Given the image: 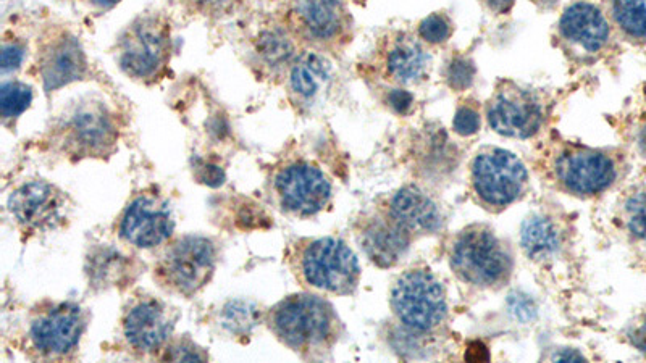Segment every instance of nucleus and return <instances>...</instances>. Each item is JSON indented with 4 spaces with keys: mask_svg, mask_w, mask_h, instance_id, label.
Masks as SVG:
<instances>
[{
    "mask_svg": "<svg viewBox=\"0 0 646 363\" xmlns=\"http://www.w3.org/2000/svg\"><path fill=\"white\" fill-rule=\"evenodd\" d=\"M278 201L285 212L312 217L332 199V183L322 170L309 163H293L275 180Z\"/></svg>",
    "mask_w": 646,
    "mask_h": 363,
    "instance_id": "obj_9",
    "label": "nucleus"
},
{
    "mask_svg": "<svg viewBox=\"0 0 646 363\" xmlns=\"http://www.w3.org/2000/svg\"><path fill=\"white\" fill-rule=\"evenodd\" d=\"M198 178L201 183L215 188V186H220L225 181V172H223L219 165H210V163H207V165H202L199 168Z\"/></svg>",
    "mask_w": 646,
    "mask_h": 363,
    "instance_id": "obj_36",
    "label": "nucleus"
},
{
    "mask_svg": "<svg viewBox=\"0 0 646 363\" xmlns=\"http://www.w3.org/2000/svg\"><path fill=\"white\" fill-rule=\"evenodd\" d=\"M630 338H632V343H634L640 351L646 352V322L637 326Z\"/></svg>",
    "mask_w": 646,
    "mask_h": 363,
    "instance_id": "obj_38",
    "label": "nucleus"
},
{
    "mask_svg": "<svg viewBox=\"0 0 646 363\" xmlns=\"http://www.w3.org/2000/svg\"><path fill=\"white\" fill-rule=\"evenodd\" d=\"M299 275L311 288L349 296L356 291L361 267L353 249L335 238L307 242L298 255Z\"/></svg>",
    "mask_w": 646,
    "mask_h": 363,
    "instance_id": "obj_6",
    "label": "nucleus"
},
{
    "mask_svg": "<svg viewBox=\"0 0 646 363\" xmlns=\"http://www.w3.org/2000/svg\"><path fill=\"white\" fill-rule=\"evenodd\" d=\"M388 104H390L391 109L395 110L399 115H406V113L412 109L414 97H412L411 92L404 91V89H393V91L388 94Z\"/></svg>",
    "mask_w": 646,
    "mask_h": 363,
    "instance_id": "obj_35",
    "label": "nucleus"
},
{
    "mask_svg": "<svg viewBox=\"0 0 646 363\" xmlns=\"http://www.w3.org/2000/svg\"><path fill=\"white\" fill-rule=\"evenodd\" d=\"M409 231L395 222L388 213L372 217L362 225L359 242L365 254L380 268L395 267L414 241Z\"/></svg>",
    "mask_w": 646,
    "mask_h": 363,
    "instance_id": "obj_16",
    "label": "nucleus"
},
{
    "mask_svg": "<svg viewBox=\"0 0 646 363\" xmlns=\"http://www.w3.org/2000/svg\"><path fill=\"white\" fill-rule=\"evenodd\" d=\"M117 141V126L104 105L88 102L65 120V142L80 155H102Z\"/></svg>",
    "mask_w": 646,
    "mask_h": 363,
    "instance_id": "obj_13",
    "label": "nucleus"
},
{
    "mask_svg": "<svg viewBox=\"0 0 646 363\" xmlns=\"http://www.w3.org/2000/svg\"><path fill=\"white\" fill-rule=\"evenodd\" d=\"M173 318L167 307L154 299L136 302L123 318V334L131 349L141 354L159 351L172 336Z\"/></svg>",
    "mask_w": 646,
    "mask_h": 363,
    "instance_id": "obj_15",
    "label": "nucleus"
},
{
    "mask_svg": "<svg viewBox=\"0 0 646 363\" xmlns=\"http://www.w3.org/2000/svg\"><path fill=\"white\" fill-rule=\"evenodd\" d=\"M269 326L286 347L303 355L332 349L340 336V318L330 302L314 294H294L273 307Z\"/></svg>",
    "mask_w": 646,
    "mask_h": 363,
    "instance_id": "obj_1",
    "label": "nucleus"
},
{
    "mask_svg": "<svg viewBox=\"0 0 646 363\" xmlns=\"http://www.w3.org/2000/svg\"><path fill=\"white\" fill-rule=\"evenodd\" d=\"M614 23L632 39H646V0H611Z\"/></svg>",
    "mask_w": 646,
    "mask_h": 363,
    "instance_id": "obj_26",
    "label": "nucleus"
},
{
    "mask_svg": "<svg viewBox=\"0 0 646 363\" xmlns=\"http://www.w3.org/2000/svg\"><path fill=\"white\" fill-rule=\"evenodd\" d=\"M332 78V67L317 54H306L291 68V89L304 101L319 96Z\"/></svg>",
    "mask_w": 646,
    "mask_h": 363,
    "instance_id": "obj_23",
    "label": "nucleus"
},
{
    "mask_svg": "<svg viewBox=\"0 0 646 363\" xmlns=\"http://www.w3.org/2000/svg\"><path fill=\"white\" fill-rule=\"evenodd\" d=\"M33 102L30 86L17 81L5 83L0 89V112L4 118H15L25 112Z\"/></svg>",
    "mask_w": 646,
    "mask_h": 363,
    "instance_id": "obj_28",
    "label": "nucleus"
},
{
    "mask_svg": "<svg viewBox=\"0 0 646 363\" xmlns=\"http://www.w3.org/2000/svg\"><path fill=\"white\" fill-rule=\"evenodd\" d=\"M257 51L262 55L265 62L272 67H282L294 57L293 42L283 33L269 31L264 33L257 42Z\"/></svg>",
    "mask_w": 646,
    "mask_h": 363,
    "instance_id": "obj_27",
    "label": "nucleus"
},
{
    "mask_svg": "<svg viewBox=\"0 0 646 363\" xmlns=\"http://www.w3.org/2000/svg\"><path fill=\"white\" fill-rule=\"evenodd\" d=\"M386 213L414 238L437 234L443 226L440 207L432 197L414 186H406L395 192V196L391 197L390 204L386 207Z\"/></svg>",
    "mask_w": 646,
    "mask_h": 363,
    "instance_id": "obj_17",
    "label": "nucleus"
},
{
    "mask_svg": "<svg viewBox=\"0 0 646 363\" xmlns=\"http://www.w3.org/2000/svg\"><path fill=\"white\" fill-rule=\"evenodd\" d=\"M168 38L164 26L154 20H141L131 26L122 41L120 67L136 80L154 78L164 67Z\"/></svg>",
    "mask_w": 646,
    "mask_h": 363,
    "instance_id": "obj_11",
    "label": "nucleus"
},
{
    "mask_svg": "<svg viewBox=\"0 0 646 363\" xmlns=\"http://www.w3.org/2000/svg\"><path fill=\"white\" fill-rule=\"evenodd\" d=\"M432 67V57L417 39L399 34L386 49L385 70L395 83L409 86L425 80Z\"/></svg>",
    "mask_w": 646,
    "mask_h": 363,
    "instance_id": "obj_20",
    "label": "nucleus"
},
{
    "mask_svg": "<svg viewBox=\"0 0 646 363\" xmlns=\"http://www.w3.org/2000/svg\"><path fill=\"white\" fill-rule=\"evenodd\" d=\"M487 118L491 130L501 136L530 139L545 126L546 104L537 92L504 81L488 101Z\"/></svg>",
    "mask_w": 646,
    "mask_h": 363,
    "instance_id": "obj_7",
    "label": "nucleus"
},
{
    "mask_svg": "<svg viewBox=\"0 0 646 363\" xmlns=\"http://www.w3.org/2000/svg\"><path fill=\"white\" fill-rule=\"evenodd\" d=\"M84 328L83 310L75 304H60L31 323L30 343L42 357H65L80 344Z\"/></svg>",
    "mask_w": 646,
    "mask_h": 363,
    "instance_id": "obj_10",
    "label": "nucleus"
},
{
    "mask_svg": "<svg viewBox=\"0 0 646 363\" xmlns=\"http://www.w3.org/2000/svg\"><path fill=\"white\" fill-rule=\"evenodd\" d=\"M475 78V65L467 57H454L446 68V81L454 91H466Z\"/></svg>",
    "mask_w": 646,
    "mask_h": 363,
    "instance_id": "obj_31",
    "label": "nucleus"
},
{
    "mask_svg": "<svg viewBox=\"0 0 646 363\" xmlns=\"http://www.w3.org/2000/svg\"><path fill=\"white\" fill-rule=\"evenodd\" d=\"M485 7L496 15H504L512 9L514 0H482Z\"/></svg>",
    "mask_w": 646,
    "mask_h": 363,
    "instance_id": "obj_37",
    "label": "nucleus"
},
{
    "mask_svg": "<svg viewBox=\"0 0 646 363\" xmlns=\"http://www.w3.org/2000/svg\"><path fill=\"white\" fill-rule=\"evenodd\" d=\"M453 36V23L445 13H433L420 21L419 38L432 46H440Z\"/></svg>",
    "mask_w": 646,
    "mask_h": 363,
    "instance_id": "obj_30",
    "label": "nucleus"
},
{
    "mask_svg": "<svg viewBox=\"0 0 646 363\" xmlns=\"http://www.w3.org/2000/svg\"><path fill=\"white\" fill-rule=\"evenodd\" d=\"M546 173L559 191L588 199L603 194L617 183L621 160L605 149L559 142L548 155Z\"/></svg>",
    "mask_w": 646,
    "mask_h": 363,
    "instance_id": "obj_2",
    "label": "nucleus"
},
{
    "mask_svg": "<svg viewBox=\"0 0 646 363\" xmlns=\"http://www.w3.org/2000/svg\"><path fill=\"white\" fill-rule=\"evenodd\" d=\"M637 144H638V151H640V154H642L643 157H646V118L645 120L642 121V125H640V130H638Z\"/></svg>",
    "mask_w": 646,
    "mask_h": 363,
    "instance_id": "obj_39",
    "label": "nucleus"
},
{
    "mask_svg": "<svg viewBox=\"0 0 646 363\" xmlns=\"http://www.w3.org/2000/svg\"><path fill=\"white\" fill-rule=\"evenodd\" d=\"M97 5H102V7H110V5H115L120 0H94Z\"/></svg>",
    "mask_w": 646,
    "mask_h": 363,
    "instance_id": "obj_40",
    "label": "nucleus"
},
{
    "mask_svg": "<svg viewBox=\"0 0 646 363\" xmlns=\"http://www.w3.org/2000/svg\"><path fill=\"white\" fill-rule=\"evenodd\" d=\"M480 128H482V115H480L479 109L469 102L459 105L453 120V130L456 131V134L467 138V136L479 133Z\"/></svg>",
    "mask_w": 646,
    "mask_h": 363,
    "instance_id": "obj_32",
    "label": "nucleus"
},
{
    "mask_svg": "<svg viewBox=\"0 0 646 363\" xmlns=\"http://www.w3.org/2000/svg\"><path fill=\"white\" fill-rule=\"evenodd\" d=\"M62 209V192L46 181H30L10 196V213L26 231L52 228L62 217Z\"/></svg>",
    "mask_w": 646,
    "mask_h": 363,
    "instance_id": "obj_14",
    "label": "nucleus"
},
{
    "mask_svg": "<svg viewBox=\"0 0 646 363\" xmlns=\"http://www.w3.org/2000/svg\"><path fill=\"white\" fill-rule=\"evenodd\" d=\"M217 249L202 236H186L168 247L160 259L157 275L168 288L193 296L201 291L215 272Z\"/></svg>",
    "mask_w": 646,
    "mask_h": 363,
    "instance_id": "obj_8",
    "label": "nucleus"
},
{
    "mask_svg": "<svg viewBox=\"0 0 646 363\" xmlns=\"http://www.w3.org/2000/svg\"><path fill=\"white\" fill-rule=\"evenodd\" d=\"M470 184L483 209L501 212L525 196L529 189V172L512 152L485 147L472 162Z\"/></svg>",
    "mask_w": 646,
    "mask_h": 363,
    "instance_id": "obj_5",
    "label": "nucleus"
},
{
    "mask_svg": "<svg viewBox=\"0 0 646 363\" xmlns=\"http://www.w3.org/2000/svg\"><path fill=\"white\" fill-rule=\"evenodd\" d=\"M131 270V262L128 257L120 254L114 249L104 247L91 259V272L89 280L101 286H115L128 280V272Z\"/></svg>",
    "mask_w": 646,
    "mask_h": 363,
    "instance_id": "obj_24",
    "label": "nucleus"
},
{
    "mask_svg": "<svg viewBox=\"0 0 646 363\" xmlns=\"http://www.w3.org/2000/svg\"><path fill=\"white\" fill-rule=\"evenodd\" d=\"M559 33L588 54L603 51L611 39V28L605 15L587 2H577L566 9L559 21Z\"/></svg>",
    "mask_w": 646,
    "mask_h": 363,
    "instance_id": "obj_19",
    "label": "nucleus"
},
{
    "mask_svg": "<svg viewBox=\"0 0 646 363\" xmlns=\"http://www.w3.org/2000/svg\"><path fill=\"white\" fill-rule=\"evenodd\" d=\"M261 309L251 301L228 302L220 313V323L233 336H249L261 322Z\"/></svg>",
    "mask_w": 646,
    "mask_h": 363,
    "instance_id": "obj_25",
    "label": "nucleus"
},
{
    "mask_svg": "<svg viewBox=\"0 0 646 363\" xmlns=\"http://www.w3.org/2000/svg\"><path fill=\"white\" fill-rule=\"evenodd\" d=\"M564 233L558 220L548 215H533L521 228V246L525 255L535 262H545L559 254Z\"/></svg>",
    "mask_w": 646,
    "mask_h": 363,
    "instance_id": "obj_21",
    "label": "nucleus"
},
{
    "mask_svg": "<svg viewBox=\"0 0 646 363\" xmlns=\"http://www.w3.org/2000/svg\"><path fill=\"white\" fill-rule=\"evenodd\" d=\"M449 265L454 275L466 284L482 289H501L511 280L514 255L491 228L472 225L454 238Z\"/></svg>",
    "mask_w": 646,
    "mask_h": 363,
    "instance_id": "obj_3",
    "label": "nucleus"
},
{
    "mask_svg": "<svg viewBox=\"0 0 646 363\" xmlns=\"http://www.w3.org/2000/svg\"><path fill=\"white\" fill-rule=\"evenodd\" d=\"M299 15L312 38L332 41L346 28V12L340 0H301Z\"/></svg>",
    "mask_w": 646,
    "mask_h": 363,
    "instance_id": "obj_22",
    "label": "nucleus"
},
{
    "mask_svg": "<svg viewBox=\"0 0 646 363\" xmlns=\"http://www.w3.org/2000/svg\"><path fill=\"white\" fill-rule=\"evenodd\" d=\"M391 310L412 334H430L448 320V299L437 276L412 268L399 276L391 289Z\"/></svg>",
    "mask_w": 646,
    "mask_h": 363,
    "instance_id": "obj_4",
    "label": "nucleus"
},
{
    "mask_svg": "<svg viewBox=\"0 0 646 363\" xmlns=\"http://www.w3.org/2000/svg\"><path fill=\"white\" fill-rule=\"evenodd\" d=\"M624 225L634 238L646 241V189L634 192L627 197L622 209Z\"/></svg>",
    "mask_w": 646,
    "mask_h": 363,
    "instance_id": "obj_29",
    "label": "nucleus"
},
{
    "mask_svg": "<svg viewBox=\"0 0 646 363\" xmlns=\"http://www.w3.org/2000/svg\"><path fill=\"white\" fill-rule=\"evenodd\" d=\"M165 359L170 360H206L207 355L202 354L201 349L194 346L191 343H181L175 344V346L170 349V354L165 355Z\"/></svg>",
    "mask_w": 646,
    "mask_h": 363,
    "instance_id": "obj_33",
    "label": "nucleus"
},
{
    "mask_svg": "<svg viewBox=\"0 0 646 363\" xmlns=\"http://www.w3.org/2000/svg\"><path fill=\"white\" fill-rule=\"evenodd\" d=\"M172 212L159 197L139 196L123 212L120 236L138 249H152L172 236Z\"/></svg>",
    "mask_w": 646,
    "mask_h": 363,
    "instance_id": "obj_12",
    "label": "nucleus"
},
{
    "mask_svg": "<svg viewBox=\"0 0 646 363\" xmlns=\"http://www.w3.org/2000/svg\"><path fill=\"white\" fill-rule=\"evenodd\" d=\"M88 70L86 55L78 39L70 34H62L52 39L42 54L41 75L46 91L57 89L81 80Z\"/></svg>",
    "mask_w": 646,
    "mask_h": 363,
    "instance_id": "obj_18",
    "label": "nucleus"
},
{
    "mask_svg": "<svg viewBox=\"0 0 646 363\" xmlns=\"http://www.w3.org/2000/svg\"><path fill=\"white\" fill-rule=\"evenodd\" d=\"M25 59V51L23 47L18 44H5L2 49V71L9 73V71L17 70Z\"/></svg>",
    "mask_w": 646,
    "mask_h": 363,
    "instance_id": "obj_34",
    "label": "nucleus"
}]
</instances>
